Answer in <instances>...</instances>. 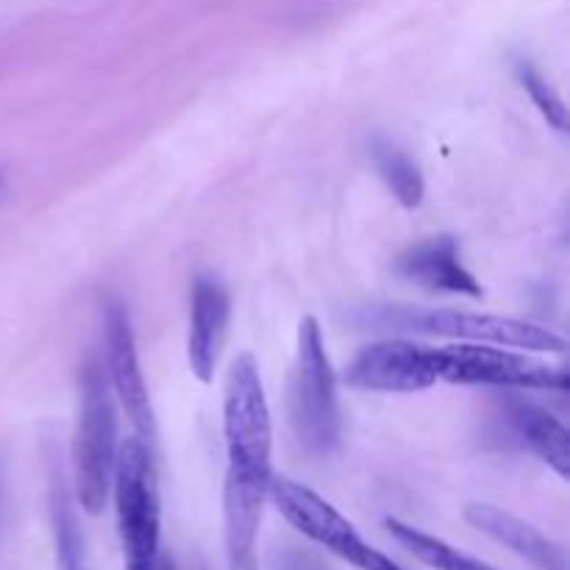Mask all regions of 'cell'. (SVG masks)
Wrapping results in <instances>:
<instances>
[{
    "label": "cell",
    "mask_w": 570,
    "mask_h": 570,
    "mask_svg": "<svg viewBox=\"0 0 570 570\" xmlns=\"http://www.w3.org/2000/svg\"><path fill=\"white\" fill-rule=\"evenodd\" d=\"M117 451V410L109 379L100 365H87L81 379V406L72 432V484L76 504L87 515H100L111 493Z\"/></svg>",
    "instance_id": "obj_1"
},
{
    "label": "cell",
    "mask_w": 570,
    "mask_h": 570,
    "mask_svg": "<svg viewBox=\"0 0 570 570\" xmlns=\"http://www.w3.org/2000/svg\"><path fill=\"white\" fill-rule=\"evenodd\" d=\"M289 423L309 454L326 456L340 443L337 373L326 354L317 317L306 315L295 337L293 384H289Z\"/></svg>",
    "instance_id": "obj_2"
},
{
    "label": "cell",
    "mask_w": 570,
    "mask_h": 570,
    "mask_svg": "<svg viewBox=\"0 0 570 570\" xmlns=\"http://www.w3.org/2000/svg\"><path fill=\"white\" fill-rule=\"evenodd\" d=\"M111 493L128 570H156L161 560L159 476L148 443L139 438L126 440L117 451Z\"/></svg>",
    "instance_id": "obj_3"
},
{
    "label": "cell",
    "mask_w": 570,
    "mask_h": 570,
    "mask_svg": "<svg viewBox=\"0 0 570 570\" xmlns=\"http://www.w3.org/2000/svg\"><path fill=\"white\" fill-rule=\"evenodd\" d=\"M223 434H226L228 468L273 476L271 406L254 354H239L226 373Z\"/></svg>",
    "instance_id": "obj_4"
},
{
    "label": "cell",
    "mask_w": 570,
    "mask_h": 570,
    "mask_svg": "<svg viewBox=\"0 0 570 570\" xmlns=\"http://www.w3.org/2000/svg\"><path fill=\"white\" fill-rule=\"evenodd\" d=\"M438 382L488 384L507 390H568V373L527 354L482 343H456L434 348Z\"/></svg>",
    "instance_id": "obj_5"
},
{
    "label": "cell",
    "mask_w": 570,
    "mask_h": 570,
    "mask_svg": "<svg viewBox=\"0 0 570 570\" xmlns=\"http://www.w3.org/2000/svg\"><path fill=\"white\" fill-rule=\"evenodd\" d=\"M271 501L295 532L309 538L312 543L323 546V549L332 551L334 557H340L348 566L360 568L362 557H365V551L371 546L356 532L354 523L337 507L328 504L323 495L304 488V484L293 482V479L273 476Z\"/></svg>",
    "instance_id": "obj_6"
},
{
    "label": "cell",
    "mask_w": 570,
    "mask_h": 570,
    "mask_svg": "<svg viewBox=\"0 0 570 570\" xmlns=\"http://www.w3.org/2000/svg\"><path fill=\"white\" fill-rule=\"evenodd\" d=\"M404 326L426 334H440V337L460 340V343L499 345V348L512 351H549V354H562L566 351V340L551 332V328L501 315H473V312L454 309L417 312V315L404 317Z\"/></svg>",
    "instance_id": "obj_7"
},
{
    "label": "cell",
    "mask_w": 570,
    "mask_h": 570,
    "mask_svg": "<svg viewBox=\"0 0 570 570\" xmlns=\"http://www.w3.org/2000/svg\"><path fill=\"white\" fill-rule=\"evenodd\" d=\"M345 384L367 393H421L438 384L434 348L412 340L365 345L345 371Z\"/></svg>",
    "instance_id": "obj_8"
},
{
    "label": "cell",
    "mask_w": 570,
    "mask_h": 570,
    "mask_svg": "<svg viewBox=\"0 0 570 570\" xmlns=\"http://www.w3.org/2000/svg\"><path fill=\"white\" fill-rule=\"evenodd\" d=\"M106 379H109L111 395L120 401L122 412L137 429L139 440L148 445L154 443V406H150L148 384H145L142 365H139L131 317L120 301H111L106 309Z\"/></svg>",
    "instance_id": "obj_9"
},
{
    "label": "cell",
    "mask_w": 570,
    "mask_h": 570,
    "mask_svg": "<svg viewBox=\"0 0 570 570\" xmlns=\"http://www.w3.org/2000/svg\"><path fill=\"white\" fill-rule=\"evenodd\" d=\"M273 476L228 468L223 484V549L228 570H259V529Z\"/></svg>",
    "instance_id": "obj_10"
},
{
    "label": "cell",
    "mask_w": 570,
    "mask_h": 570,
    "mask_svg": "<svg viewBox=\"0 0 570 570\" xmlns=\"http://www.w3.org/2000/svg\"><path fill=\"white\" fill-rule=\"evenodd\" d=\"M395 273L406 282L429 289V293L482 298V284L465 267L460 243L451 234H440V237H429L423 243L410 245L395 259Z\"/></svg>",
    "instance_id": "obj_11"
},
{
    "label": "cell",
    "mask_w": 570,
    "mask_h": 570,
    "mask_svg": "<svg viewBox=\"0 0 570 570\" xmlns=\"http://www.w3.org/2000/svg\"><path fill=\"white\" fill-rule=\"evenodd\" d=\"M228 321H232L228 289L215 276L195 278L193 301H189L187 360L200 382H212L215 376L220 348L228 334Z\"/></svg>",
    "instance_id": "obj_12"
},
{
    "label": "cell",
    "mask_w": 570,
    "mask_h": 570,
    "mask_svg": "<svg viewBox=\"0 0 570 570\" xmlns=\"http://www.w3.org/2000/svg\"><path fill=\"white\" fill-rule=\"evenodd\" d=\"M465 521L471 523L473 529H479L482 534L493 538L495 543L515 551V554L521 557V560H527L532 568L568 570V554L560 543H554V540L546 538L540 529H534L532 523L521 521V518L501 510V507L468 504Z\"/></svg>",
    "instance_id": "obj_13"
},
{
    "label": "cell",
    "mask_w": 570,
    "mask_h": 570,
    "mask_svg": "<svg viewBox=\"0 0 570 570\" xmlns=\"http://www.w3.org/2000/svg\"><path fill=\"white\" fill-rule=\"evenodd\" d=\"M507 417L540 462H546L560 479L570 476V434L551 412L532 401L512 399L507 401Z\"/></svg>",
    "instance_id": "obj_14"
},
{
    "label": "cell",
    "mask_w": 570,
    "mask_h": 570,
    "mask_svg": "<svg viewBox=\"0 0 570 570\" xmlns=\"http://www.w3.org/2000/svg\"><path fill=\"white\" fill-rule=\"evenodd\" d=\"M50 532H53L56 570H92L89 568L87 543H83L81 523H78L76 501L67 490L65 479L53 476L48 495Z\"/></svg>",
    "instance_id": "obj_15"
},
{
    "label": "cell",
    "mask_w": 570,
    "mask_h": 570,
    "mask_svg": "<svg viewBox=\"0 0 570 570\" xmlns=\"http://www.w3.org/2000/svg\"><path fill=\"white\" fill-rule=\"evenodd\" d=\"M384 527H387V532L393 534V538L399 540V543L404 546V549L410 551L415 560H421L423 566H429L434 570H495V568H490L488 562L476 560V557L465 554V551L454 549V546H449L445 540L421 532V529L410 527V523H404V521L387 518V521H384Z\"/></svg>",
    "instance_id": "obj_16"
},
{
    "label": "cell",
    "mask_w": 570,
    "mask_h": 570,
    "mask_svg": "<svg viewBox=\"0 0 570 570\" xmlns=\"http://www.w3.org/2000/svg\"><path fill=\"white\" fill-rule=\"evenodd\" d=\"M373 161H376V170L382 176V181L387 184L390 193L395 195L404 209H417L423 204V195H426V184H423L421 167L410 159L401 148L376 139L373 142Z\"/></svg>",
    "instance_id": "obj_17"
},
{
    "label": "cell",
    "mask_w": 570,
    "mask_h": 570,
    "mask_svg": "<svg viewBox=\"0 0 570 570\" xmlns=\"http://www.w3.org/2000/svg\"><path fill=\"white\" fill-rule=\"evenodd\" d=\"M515 76H518V81H521V87L529 92L532 104L540 109V115H543L546 120L557 128V131H568L566 100H562L560 92H557V89L546 81L543 72H540L534 65H529V61H518Z\"/></svg>",
    "instance_id": "obj_18"
},
{
    "label": "cell",
    "mask_w": 570,
    "mask_h": 570,
    "mask_svg": "<svg viewBox=\"0 0 570 570\" xmlns=\"http://www.w3.org/2000/svg\"><path fill=\"white\" fill-rule=\"evenodd\" d=\"M360 570H404V568H401L399 562H393L387 554H382V551L373 549V546H371V549L365 551V557H362Z\"/></svg>",
    "instance_id": "obj_19"
},
{
    "label": "cell",
    "mask_w": 570,
    "mask_h": 570,
    "mask_svg": "<svg viewBox=\"0 0 570 570\" xmlns=\"http://www.w3.org/2000/svg\"><path fill=\"white\" fill-rule=\"evenodd\" d=\"M0 184H3V173H0Z\"/></svg>",
    "instance_id": "obj_20"
}]
</instances>
